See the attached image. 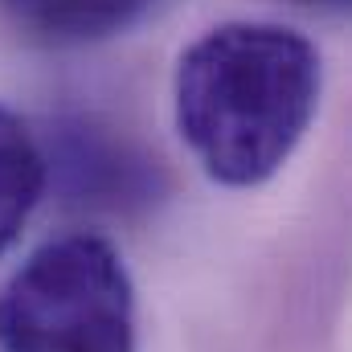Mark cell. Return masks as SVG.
Masks as SVG:
<instances>
[{
    "instance_id": "1",
    "label": "cell",
    "mask_w": 352,
    "mask_h": 352,
    "mask_svg": "<svg viewBox=\"0 0 352 352\" xmlns=\"http://www.w3.org/2000/svg\"><path fill=\"white\" fill-rule=\"evenodd\" d=\"M320 50L291 25L226 21L176 62V131L201 173L258 188L307 135L320 107Z\"/></svg>"
},
{
    "instance_id": "2",
    "label": "cell",
    "mask_w": 352,
    "mask_h": 352,
    "mask_svg": "<svg viewBox=\"0 0 352 352\" xmlns=\"http://www.w3.org/2000/svg\"><path fill=\"white\" fill-rule=\"evenodd\" d=\"M0 352H135V287L98 234L41 242L0 287Z\"/></svg>"
},
{
    "instance_id": "3",
    "label": "cell",
    "mask_w": 352,
    "mask_h": 352,
    "mask_svg": "<svg viewBox=\"0 0 352 352\" xmlns=\"http://www.w3.org/2000/svg\"><path fill=\"white\" fill-rule=\"evenodd\" d=\"M45 152V180L62 184L66 201L90 205V209H135L156 201L164 188L156 160L135 152L127 140H115L107 127L90 119H70L58 123Z\"/></svg>"
},
{
    "instance_id": "4",
    "label": "cell",
    "mask_w": 352,
    "mask_h": 352,
    "mask_svg": "<svg viewBox=\"0 0 352 352\" xmlns=\"http://www.w3.org/2000/svg\"><path fill=\"white\" fill-rule=\"evenodd\" d=\"M156 0H0L8 21L45 45H87L123 33Z\"/></svg>"
},
{
    "instance_id": "5",
    "label": "cell",
    "mask_w": 352,
    "mask_h": 352,
    "mask_svg": "<svg viewBox=\"0 0 352 352\" xmlns=\"http://www.w3.org/2000/svg\"><path fill=\"white\" fill-rule=\"evenodd\" d=\"M45 188L50 180H45L41 140L16 111L0 102V254L12 250L33 209L41 205Z\"/></svg>"
},
{
    "instance_id": "6",
    "label": "cell",
    "mask_w": 352,
    "mask_h": 352,
    "mask_svg": "<svg viewBox=\"0 0 352 352\" xmlns=\"http://www.w3.org/2000/svg\"><path fill=\"white\" fill-rule=\"evenodd\" d=\"M295 4H320V8H340L344 0H295Z\"/></svg>"
}]
</instances>
